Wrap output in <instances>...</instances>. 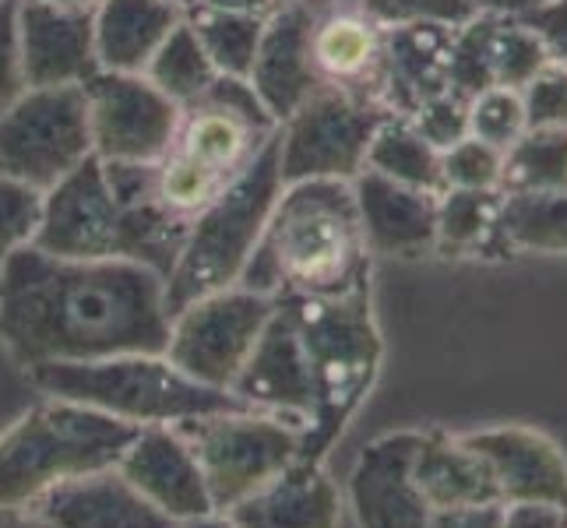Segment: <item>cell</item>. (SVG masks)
<instances>
[{"label": "cell", "mask_w": 567, "mask_h": 528, "mask_svg": "<svg viewBox=\"0 0 567 528\" xmlns=\"http://www.w3.org/2000/svg\"><path fill=\"white\" fill-rule=\"evenodd\" d=\"M166 279L116 258H56L35 244L0 265V345L18 366L166 352Z\"/></svg>", "instance_id": "obj_1"}, {"label": "cell", "mask_w": 567, "mask_h": 528, "mask_svg": "<svg viewBox=\"0 0 567 528\" xmlns=\"http://www.w3.org/2000/svg\"><path fill=\"white\" fill-rule=\"evenodd\" d=\"M240 286L265 297H346L367 286L353 180L286 184Z\"/></svg>", "instance_id": "obj_2"}, {"label": "cell", "mask_w": 567, "mask_h": 528, "mask_svg": "<svg viewBox=\"0 0 567 528\" xmlns=\"http://www.w3.org/2000/svg\"><path fill=\"white\" fill-rule=\"evenodd\" d=\"M184 237L187 219L169 215L163 205L131 208L116 201L103 163L92 155L43 194V222L32 244L56 258L138 261L166 279Z\"/></svg>", "instance_id": "obj_3"}, {"label": "cell", "mask_w": 567, "mask_h": 528, "mask_svg": "<svg viewBox=\"0 0 567 528\" xmlns=\"http://www.w3.org/2000/svg\"><path fill=\"white\" fill-rule=\"evenodd\" d=\"M142 426L43 395L0 429V507H32L56 486L121 462Z\"/></svg>", "instance_id": "obj_4"}, {"label": "cell", "mask_w": 567, "mask_h": 528, "mask_svg": "<svg viewBox=\"0 0 567 528\" xmlns=\"http://www.w3.org/2000/svg\"><path fill=\"white\" fill-rule=\"evenodd\" d=\"M39 395L68 398L131 426H177L229 408H247L233 391L198 384L163 352H124L89 363H43L25 370Z\"/></svg>", "instance_id": "obj_5"}, {"label": "cell", "mask_w": 567, "mask_h": 528, "mask_svg": "<svg viewBox=\"0 0 567 528\" xmlns=\"http://www.w3.org/2000/svg\"><path fill=\"white\" fill-rule=\"evenodd\" d=\"M279 194L282 173L276 131L265 142V148L187 222L184 247L166 276L169 318L215 289L240 286V276L250 253L258 250V240Z\"/></svg>", "instance_id": "obj_6"}, {"label": "cell", "mask_w": 567, "mask_h": 528, "mask_svg": "<svg viewBox=\"0 0 567 528\" xmlns=\"http://www.w3.org/2000/svg\"><path fill=\"white\" fill-rule=\"evenodd\" d=\"M292 324L315 377V416L303 429V458L321 462L349 413L370 384L378 363V335L370 324L367 286L346 297H276Z\"/></svg>", "instance_id": "obj_7"}, {"label": "cell", "mask_w": 567, "mask_h": 528, "mask_svg": "<svg viewBox=\"0 0 567 528\" xmlns=\"http://www.w3.org/2000/svg\"><path fill=\"white\" fill-rule=\"evenodd\" d=\"M177 429L202 465L215 511L237 507L303 458V423L261 408H229L177 423Z\"/></svg>", "instance_id": "obj_8"}, {"label": "cell", "mask_w": 567, "mask_h": 528, "mask_svg": "<svg viewBox=\"0 0 567 528\" xmlns=\"http://www.w3.org/2000/svg\"><path fill=\"white\" fill-rule=\"evenodd\" d=\"M92 155L85 85L25 89L0 113V176L47 194Z\"/></svg>", "instance_id": "obj_9"}, {"label": "cell", "mask_w": 567, "mask_h": 528, "mask_svg": "<svg viewBox=\"0 0 567 528\" xmlns=\"http://www.w3.org/2000/svg\"><path fill=\"white\" fill-rule=\"evenodd\" d=\"M271 314H276V297L247 286L215 289L169 318L163 356L198 384L229 391Z\"/></svg>", "instance_id": "obj_10"}, {"label": "cell", "mask_w": 567, "mask_h": 528, "mask_svg": "<svg viewBox=\"0 0 567 528\" xmlns=\"http://www.w3.org/2000/svg\"><path fill=\"white\" fill-rule=\"evenodd\" d=\"M384 116L388 113L367 95L321 85L279 124L282 187L300 180H357Z\"/></svg>", "instance_id": "obj_11"}, {"label": "cell", "mask_w": 567, "mask_h": 528, "mask_svg": "<svg viewBox=\"0 0 567 528\" xmlns=\"http://www.w3.org/2000/svg\"><path fill=\"white\" fill-rule=\"evenodd\" d=\"M92 152L103 163H159L173 148L181 106L145 74L100 71L85 82Z\"/></svg>", "instance_id": "obj_12"}, {"label": "cell", "mask_w": 567, "mask_h": 528, "mask_svg": "<svg viewBox=\"0 0 567 528\" xmlns=\"http://www.w3.org/2000/svg\"><path fill=\"white\" fill-rule=\"evenodd\" d=\"M276 131L279 121L265 110L247 77L219 74L202 100L181 110L173 148L223 180H233Z\"/></svg>", "instance_id": "obj_13"}, {"label": "cell", "mask_w": 567, "mask_h": 528, "mask_svg": "<svg viewBox=\"0 0 567 528\" xmlns=\"http://www.w3.org/2000/svg\"><path fill=\"white\" fill-rule=\"evenodd\" d=\"M116 473L173 521L215 511L202 465L177 426H142L116 462Z\"/></svg>", "instance_id": "obj_14"}, {"label": "cell", "mask_w": 567, "mask_h": 528, "mask_svg": "<svg viewBox=\"0 0 567 528\" xmlns=\"http://www.w3.org/2000/svg\"><path fill=\"white\" fill-rule=\"evenodd\" d=\"M18 43L29 89L85 85L100 74L92 11L18 0Z\"/></svg>", "instance_id": "obj_15"}, {"label": "cell", "mask_w": 567, "mask_h": 528, "mask_svg": "<svg viewBox=\"0 0 567 528\" xmlns=\"http://www.w3.org/2000/svg\"><path fill=\"white\" fill-rule=\"evenodd\" d=\"M229 391L247 408L289 416L303 423V429L315 416V377H310L307 352L297 324H292L289 310L279 300L276 314L265 324L258 345H254L250 360L244 363L240 377L233 381Z\"/></svg>", "instance_id": "obj_16"}, {"label": "cell", "mask_w": 567, "mask_h": 528, "mask_svg": "<svg viewBox=\"0 0 567 528\" xmlns=\"http://www.w3.org/2000/svg\"><path fill=\"white\" fill-rule=\"evenodd\" d=\"M310 29H315V4L282 0L265 18V35L247 82L279 124L324 85L310 56Z\"/></svg>", "instance_id": "obj_17"}, {"label": "cell", "mask_w": 567, "mask_h": 528, "mask_svg": "<svg viewBox=\"0 0 567 528\" xmlns=\"http://www.w3.org/2000/svg\"><path fill=\"white\" fill-rule=\"evenodd\" d=\"M452 25L416 22L384 29L378 103L388 116H413L423 103L447 92V61H452Z\"/></svg>", "instance_id": "obj_18"}, {"label": "cell", "mask_w": 567, "mask_h": 528, "mask_svg": "<svg viewBox=\"0 0 567 528\" xmlns=\"http://www.w3.org/2000/svg\"><path fill=\"white\" fill-rule=\"evenodd\" d=\"M353 198L367 250L416 258L437 247V194L395 184L374 169H360Z\"/></svg>", "instance_id": "obj_19"}, {"label": "cell", "mask_w": 567, "mask_h": 528, "mask_svg": "<svg viewBox=\"0 0 567 528\" xmlns=\"http://www.w3.org/2000/svg\"><path fill=\"white\" fill-rule=\"evenodd\" d=\"M47 528H177L113 468L56 486L32 504Z\"/></svg>", "instance_id": "obj_20"}, {"label": "cell", "mask_w": 567, "mask_h": 528, "mask_svg": "<svg viewBox=\"0 0 567 528\" xmlns=\"http://www.w3.org/2000/svg\"><path fill=\"white\" fill-rule=\"evenodd\" d=\"M416 444L409 437H388L367 447L349 497L360 518V528H423L426 525V500L413 476Z\"/></svg>", "instance_id": "obj_21"}, {"label": "cell", "mask_w": 567, "mask_h": 528, "mask_svg": "<svg viewBox=\"0 0 567 528\" xmlns=\"http://www.w3.org/2000/svg\"><path fill=\"white\" fill-rule=\"evenodd\" d=\"M339 486L321 462L297 458L247 500L229 507L237 528H339Z\"/></svg>", "instance_id": "obj_22"}, {"label": "cell", "mask_w": 567, "mask_h": 528, "mask_svg": "<svg viewBox=\"0 0 567 528\" xmlns=\"http://www.w3.org/2000/svg\"><path fill=\"white\" fill-rule=\"evenodd\" d=\"M187 18L177 0H103L92 11L100 71L145 74L163 39Z\"/></svg>", "instance_id": "obj_23"}, {"label": "cell", "mask_w": 567, "mask_h": 528, "mask_svg": "<svg viewBox=\"0 0 567 528\" xmlns=\"http://www.w3.org/2000/svg\"><path fill=\"white\" fill-rule=\"evenodd\" d=\"M384 29L363 11H336L318 18L310 29V56L324 85H339L378 103V68H381ZM381 106V103H378ZM384 110V106H381Z\"/></svg>", "instance_id": "obj_24"}, {"label": "cell", "mask_w": 567, "mask_h": 528, "mask_svg": "<svg viewBox=\"0 0 567 528\" xmlns=\"http://www.w3.org/2000/svg\"><path fill=\"white\" fill-rule=\"evenodd\" d=\"M363 169H374L381 176L416 190L444 194V173H441V152L423 142V134L405 121V116H384L378 124L374 138L367 148Z\"/></svg>", "instance_id": "obj_25"}, {"label": "cell", "mask_w": 567, "mask_h": 528, "mask_svg": "<svg viewBox=\"0 0 567 528\" xmlns=\"http://www.w3.org/2000/svg\"><path fill=\"white\" fill-rule=\"evenodd\" d=\"M145 77L184 110L194 100H202V95L215 85L219 71H215V64L208 61V53L202 46V39L194 35V29L184 18V22L163 39V46L155 50V56L145 68Z\"/></svg>", "instance_id": "obj_26"}, {"label": "cell", "mask_w": 567, "mask_h": 528, "mask_svg": "<svg viewBox=\"0 0 567 528\" xmlns=\"http://www.w3.org/2000/svg\"><path fill=\"white\" fill-rule=\"evenodd\" d=\"M497 237L533 250H567V187L501 194Z\"/></svg>", "instance_id": "obj_27"}, {"label": "cell", "mask_w": 567, "mask_h": 528, "mask_svg": "<svg viewBox=\"0 0 567 528\" xmlns=\"http://www.w3.org/2000/svg\"><path fill=\"white\" fill-rule=\"evenodd\" d=\"M567 187V127L525 131L522 138L504 148L501 194H529Z\"/></svg>", "instance_id": "obj_28"}, {"label": "cell", "mask_w": 567, "mask_h": 528, "mask_svg": "<svg viewBox=\"0 0 567 528\" xmlns=\"http://www.w3.org/2000/svg\"><path fill=\"white\" fill-rule=\"evenodd\" d=\"M187 25L202 39L208 61L226 77H247L258 56L265 18L261 14H237V11H212V8H187Z\"/></svg>", "instance_id": "obj_29"}, {"label": "cell", "mask_w": 567, "mask_h": 528, "mask_svg": "<svg viewBox=\"0 0 567 528\" xmlns=\"http://www.w3.org/2000/svg\"><path fill=\"white\" fill-rule=\"evenodd\" d=\"M501 190H444L437 194V247L468 250L497 232Z\"/></svg>", "instance_id": "obj_30"}, {"label": "cell", "mask_w": 567, "mask_h": 528, "mask_svg": "<svg viewBox=\"0 0 567 528\" xmlns=\"http://www.w3.org/2000/svg\"><path fill=\"white\" fill-rule=\"evenodd\" d=\"M550 64L543 39L522 22L518 14H497L494 22V43H491V71L494 89H515L522 92L533 74Z\"/></svg>", "instance_id": "obj_31"}, {"label": "cell", "mask_w": 567, "mask_h": 528, "mask_svg": "<svg viewBox=\"0 0 567 528\" xmlns=\"http://www.w3.org/2000/svg\"><path fill=\"white\" fill-rule=\"evenodd\" d=\"M229 180L208 173L205 166H198L187 155H181L177 148H169L159 163H155V187H159V205L177 215V219H194L215 194H219Z\"/></svg>", "instance_id": "obj_32"}, {"label": "cell", "mask_w": 567, "mask_h": 528, "mask_svg": "<svg viewBox=\"0 0 567 528\" xmlns=\"http://www.w3.org/2000/svg\"><path fill=\"white\" fill-rule=\"evenodd\" d=\"M525 134V110L515 89H486L468 100V138L494 148H512Z\"/></svg>", "instance_id": "obj_33"}, {"label": "cell", "mask_w": 567, "mask_h": 528, "mask_svg": "<svg viewBox=\"0 0 567 528\" xmlns=\"http://www.w3.org/2000/svg\"><path fill=\"white\" fill-rule=\"evenodd\" d=\"M43 222V190L0 176V265L29 247Z\"/></svg>", "instance_id": "obj_34"}, {"label": "cell", "mask_w": 567, "mask_h": 528, "mask_svg": "<svg viewBox=\"0 0 567 528\" xmlns=\"http://www.w3.org/2000/svg\"><path fill=\"white\" fill-rule=\"evenodd\" d=\"M360 11L381 29L416 25V22H437V25H465L480 11L473 0H360Z\"/></svg>", "instance_id": "obj_35"}, {"label": "cell", "mask_w": 567, "mask_h": 528, "mask_svg": "<svg viewBox=\"0 0 567 528\" xmlns=\"http://www.w3.org/2000/svg\"><path fill=\"white\" fill-rule=\"evenodd\" d=\"M504 152L480 138H462L441 152L444 190H497Z\"/></svg>", "instance_id": "obj_36"}, {"label": "cell", "mask_w": 567, "mask_h": 528, "mask_svg": "<svg viewBox=\"0 0 567 528\" xmlns=\"http://www.w3.org/2000/svg\"><path fill=\"white\" fill-rule=\"evenodd\" d=\"M522 95L525 110V131H543V127H567V68L564 64H546L539 74H533Z\"/></svg>", "instance_id": "obj_37"}, {"label": "cell", "mask_w": 567, "mask_h": 528, "mask_svg": "<svg viewBox=\"0 0 567 528\" xmlns=\"http://www.w3.org/2000/svg\"><path fill=\"white\" fill-rule=\"evenodd\" d=\"M405 121L413 124L423 134V142H430L437 152L468 138V103H462L452 92L423 103L413 116H405Z\"/></svg>", "instance_id": "obj_38"}, {"label": "cell", "mask_w": 567, "mask_h": 528, "mask_svg": "<svg viewBox=\"0 0 567 528\" xmlns=\"http://www.w3.org/2000/svg\"><path fill=\"white\" fill-rule=\"evenodd\" d=\"M25 89L22 43H18V0H0V113Z\"/></svg>", "instance_id": "obj_39"}, {"label": "cell", "mask_w": 567, "mask_h": 528, "mask_svg": "<svg viewBox=\"0 0 567 528\" xmlns=\"http://www.w3.org/2000/svg\"><path fill=\"white\" fill-rule=\"evenodd\" d=\"M518 18L543 39L550 61L567 68V0H543V4L525 8Z\"/></svg>", "instance_id": "obj_40"}, {"label": "cell", "mask_w": 567, "mask_h": 528, "mask_svg": "<svg viewBox=\"0 0 567 528\" xmlns=\"http://www.w3.org/2000/svg\"><path fill=\"white\" fill-rule=\"evenodd\" d=\"M282 0H190V8H212V11H237V14H261L268 18Z\"/></svg>", "instance_id": "obj_41"}, {"label": "cell", "mask_w": 567, "mask_h": 528, "mask_svg": "<svg viewBox=\"0 0 567 528\" xmlns=\"http://www.w3.org/2000/svg\"><path fill=\"white\" fill-rule=\"evenodd\" d=\"M0 528H47L32 507H0Z\"/></svg>", "instance_id": "obj_42"}, {"label": "cell", "mask_w": 567, "mask_h": 528, "mask_svg": "<svg viewBox=\"0 0 567 528\" xmlns=\"http://www.w3.org/2000/svg\"><path fill=\"white\" fill-rule=\"evenodd\" d=\"M476 11H497V14H522L533 8V0H473Z\"/></svg>", "instance_id": "obj_43"}, {"label": "cell", "mask_w": 567, "mask_h": 528, "mask_svg": "<svg viewBox=\"0 0 567 528\" xmlns=\"http://www.w3.org/2000/svg\"><path fill=\"white\" fill-rule=\"evenodd\" d=\"M177 528H237L229 515L223 511H212V515H202V518H190V521H177Z\"/></svg>", "instance_id": "obj_44"}, {"label": "cell", "mask_w": 567, "mask_h": 528, "mask_svg": "<svg viewBox=\"0 0 567 528\" xmlns=\"http://www.w3.org/2000/svg\"><path fill=\"white\" fill-rule=\"evenodd\" d=\"M47 4H56V8H74V11H95L103 4V0H47Z\"/></svg>", "instance_id": "obj_45"}, {"label": "cell", "mask_w": 567, "mask_h": 528, "mask_svg": "<svg viewBox=\"0 0 567 528\" xmlns=\"http://www.w3.org/2000/svg\"><path fill=\"white\" fill-rule=\"evenodd\" d=\"M292 4H315V0H292Z\"/></svg>", "instance_id": "obj_46"}, {"label": "cell", "mask_w": 567, "mask_h": 528, "mask_svg": "<svg viewBox=\"0 0 567 528\" xmlns=\"http://www.w3.org/2000/svg\"><path fill=\"white\" fill-rule=\"evenodd\" d=\"M177 4H184V8H190V0H177Z\"/></svg>", "instance_id": "obj_47"}, {"label": "cell", "mask_w": 567, "mask_h": 528, "mask_svg": "<svg viewBox=\"0 0 567 528\" xmlns=\"http://www.w3.org/2000/svg\"><path fill=\"white\" fill-rule=\"evenodd\" d=\"M533 4H543V0H533Z\"/></svg>", "instance_id": "obj_48"}]
</instances>
